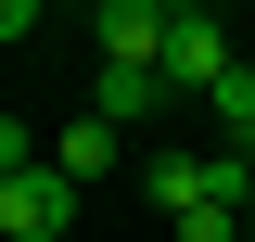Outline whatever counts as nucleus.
<instances>
[{"instance_id":"obj_1","label":"nucleus","mask_w":255,"mask_h":242,"mask_svg":"<svg viewBox=\"0 0 255 242\" xmlns=\"http://www.w3.org/2000/svg\"><path fill=\"white\" fill-rule=\"evenodd\" d=\"M0 230L13 242H64L77 230V179L64 166H0Z\"/></svg>"},{"instance_id":"obj_2","label":"nucleus","mask_w":255,"mask_h":242,"mask_svg":"<svg viewBox=\"0 0 255 242\" xmlns=\"http://www.w3.org/2000/svg\"><path fill=\"white\" fill-rule=\"evenodd\" d=\"M243 64H230V26L217 13H191V26H166V90H230Z\"/></svg>"},{"instance_id":"obj_3","label":"nucleus","mask_w":255,"mask_h":242,"mask_svg":"<svg viewBox=\"0 0 255 242\" xmlns=\"http://www.w3.org/2000/svg\"><path fill=\"white\" fill-rule=\"evenodd\" d=\"M51 166H64L77 191H90V179H115V166H128V127H115V115H77V127H51Z\"/></svg>"},{"instance_id":"obj_4","label":"nucleus","mask_w":255,"mask_h":242,"mask_svg":"<svg viewBox=\"0 0 255 242\" xmlns=\"http://www.w3.org/2000/svg\"><path fill=\"white\" fill-rule=\"evenodd\" d=\"M153 102H166V64H102L90 77V115H115V127H140Z\"/></svg>"},{"instance_id":"obj_5","label":"nucleus","mask_w":255,"mask_h":242,"mask_svg":"<svg viewBox=\"0 0 255 242\" xmlns=\"http://www.w3.org/2000/svg\"><path fill=\"white\" fill-rule=\"evenodd\" d=\"M102 64H166V13L153 0H102Z\"/></svg>"},{"instance_id":"obj_6","label":"nucleus","mask_w":255,"mask_h":242,"mask_svg":"<svg viewBox=\"0 0 255 242\" xmlns=\"http://www.w3.org/2000/svg\"><path fill=\"white\" fill-rule=\"evenodd\" d=\"M204 102H217V140H230V153H243V166H255V64H243V77H230V90H204Z\"/></svg>"},{"instance_id":"obj_7","label":"nucleus","mask_w":255,"mask_h":242,"mask_svg":"<svg viewBox=\"0 0 255 242\" xmlns=\"http://www.w3.org/2000/svg\"><path fill=\"white\" fill-rule=\"evenodd\" d=\"M230 230H255L243 204H191V217H166V242H230Z\"/></svg>"},{"instance_id":"obj_8","label":"nucleus","mask_w":255,"mask_h":242,"mask_svg":"<svg viewBox=\"0 0 255 242\" xmlns=\"http://www.w3.org/2000/svg\"><path fill=\"white\" fill-rule=\"evenodd\" d=\"M38 13H51V0H0V38L26 51V38H38Z\"/></svg>"},{"instance_id":"obj_9","label":"nucleus","mask_w":255,"mask_h":242,"mask_svg":"<svg viewBox=\"0 0 255 242\" xmlns=\"http://www.w3.org/2000/svg\"><path fill=\"white\" fill-rule=\"evenodd\" d=\"M153 13H166V26H191V13H217V0H153Z\"/></svg>"},{"instance_id":"obj_10","label":"nucleus","mask_w":255,"mask_h":242,"mask_svg":"<svg viewBox=\"0 0 255 242\" xmlns=\"http://www.w3.org/2000/svg\"><path fill=\"white\" fill-rule=\"evenodd\" d=\"M243 217H255V166H243Z\"/></svg>"},{"instance_id":"obj_11","label":"nucleus","mask_w":255,"mask_h":242,"mask_svg":"<svg viewBox=\"0 0 255 242\" xmlns=\"http://www.w3.org/2000/svg\"><path fill=\"white\" fill-rule=\"evenodd\" d=\"M90 13H102V0H90Z\"/></svg>"}]
</instances>
